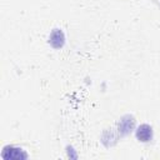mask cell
Listing matches in <instances>:
<instances>
[{"label": "cell", "mask_w": 160, "mask_h": 160, "mask_svg": "<svg viewBox=\"0 0 160 160\" xmlns=\"http://www.w3.org/2000/svg\"><path fill=\"white\" fill-rule=\"evenodd\" d=\"M1 158L5 160H21V159H28V152L21 148L14 145H6L2 148Z\"/></svg>", "instance_id": "cell-1"}, {"label": "cell", "mask_w": 160, "mask_h": 160, "mask_svg": "<svg viewBox=\"0 0 160 160\" xmlns=\"http://www.w3.org/2000/svg\"><path fill=\"white\" fill-rule=\"evenodd\" d=\"M135 129V119L132 115H124L118 122V135L126 136Z\"/></svg>", "instance_id": "cell-2"}, {"label": "cell", "mask_w": 160, "mask_h": 160, "mask_svg": "<svg viewBox=\"0 0 160 160\" xmlns=\"http://www.w3.org/2000/svg\"><path fill=\"white\" fill-rule=\"evenodd\" d=\"M49 44L54 49H61L65 45V34L61 29H52L49 35Z\"/></svg>", "instance_id": "cell-4"}, {"label": "cell", "mask_w": 160, "mask_h": 160, "mask_svg": "<svg viewBox=\"0 0 160 160\" xmlns=\"http://www.w3.org/2000/svg\"><path fill=\"white\" fill-rule=\"evenodd\" d=\"M152 128L149 124H141L135 130V136L140 142H149L152 140Z\"/></svg>", "instance_id": "cell-3"}]
</instances>
